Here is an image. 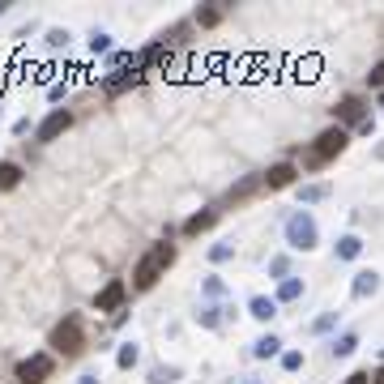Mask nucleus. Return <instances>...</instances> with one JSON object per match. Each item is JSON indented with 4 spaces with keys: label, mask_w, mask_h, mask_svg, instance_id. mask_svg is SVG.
I'll use <instances>...</instances> for the list:
<instances>
[{
    "label": "nucleus",
    "mask_w": 384,
    "mask_h": 384,
    "mask_svg": "<svg viewBox=\"0 0 384 384\" xmlns=\"http://www.w3.org/2000/svg\"><path fill=\"white\" fill-rule=\"evenodd\" d=\"M176 256H180V252H176V243H167V239L154 243V248H150L141 261H137V269H132V291H141V295L154 291V282H158V277H162L171 265H176Z\"/></svg>",
    "instance_id": "f257e3e1"
},
{
    "label": "nucleus",
    "mask_w": 384,
    "mask_h": 384,
    "mask_svg": "<svg viewBox=\"0 0 384 384\" xmlns=\"http://www.w3.org/2000/svg\"><path fill=\"white\" fill-rule=\"evenodd\" d=\"M346 146H351V128L329 124V128L316 137V141L303 150V171H321V167H329L337 154H346Z\"/></svg>",
    "instance_id": "f03ea898"
},
{
    "label": "nucleus",
    "mask_w": 384,
    "mask_h": 384,
    "mask_svg": "<svg viewBox=\"0 0 384 384\" xmlns=\"http://www.w3.org/2000/svg\"><path fill=\"white\" fill-rule=\"evenodd\" d=\"M282 239H286L291 252H312L321 243V226H316V218H312L307 209H295V214L286 218V226H282Z\"/></svg>",
    "instance_id": "7ed1b4c3"
},
{
    "label": "nucleus",
    "mask_w": 384,
    "mask_h": 384,
    "mask_svg": "<svg viewBox=\"0 0 384 384\" xmlns=\"http://www.w3.org/2000/svg\"><path fill=\"white\" fill-rule=\"evenodd\" d=\"M47 346H52V355L77 359V355L86 351V329H82V316H64V321L47 333Z\"/></svg>",
    "instance_id": "20e7f679"
},
{
    "label": "nucleus",
    "mask_w": 384,
    "mask_h": 384,
    "mask_svg": "<svg viewBox=\"0 0 384 384\" xmlns=\"http://www.w3.org/2000/svg\"><path fill=\"white\" fill-rule=\"evenodd\" d=\"M68 128H73V112L56 107V112H47L39 124H34V141H39V146H52V141H60Z\"/></svg>",
    "instance_id": "39448f33"
},
{
    "label": "nucleus",
    "mask_w": 384,
    "mask_h": 384,
    "mask_svg": "<svg viewBox=\"0 0 384 384\" xmlns=\"http://www.w3.org/2000/svg\"><path fill=\"white\" fill-rule=\"evenodd\" d=\"M367 116H371V112H367V98H363V94H346V98H337V107H333V124L351 128V132H355Z\"/></svg>",
    "instance_id": "423d86ee"
},
{
    "label": "nucleus",
    "mask_w": 384,
    "mask_h": 384,
    "mask_svg": "<svg viewBox=\"0 0 384 384\" xmlns=\"http://www.w3.org/2000/svg\"><path fill=\"white\" fill-rule=\"evenodd\" d=\"M52 367H56V359H52L47 351H39V355H30V359H22V363L13 367V380H17V384H43V380L52 376Z\"/></svg>",
    "instance_id": "0eeeda50"
},
{
    "label": "nucleus",
    "mask_w": 384,
    "mask_h": 384,
    "mask_svg": "<svg viewBox=\"0 0 384 384\" xmlns=\"http://www.w3.org/2000/svg\"><path fill=\"white\" fill-rule=\"evenodd\" d=\"M124 299H128V286L120 282V277H112V282L94 295V312H120V307H124Z\"/></svg>",
    "instance_id": "6e6552de"
},
{
    "label": "nucleus",
    "mask_w": 384,
    "mask_h": 384,
    "mask_svg": "<svg viewBox=\"0 0 384 384\" xmlns=\"http://www.w3.org/2000/svg\"><path fill=\"white\" fill-rule=\"evenodd\" d=\"M261 180H265V188H269V192H282V188H291V184L299 180V167H295V162H273Z\"/></svg>",
    "instance_id": "1a4fd4ad"
},
{
    "label": "nucleus",
    "mask_w": 384,
    "mask_h": 384,
    "mask_svg": "<svg viewBox=\"0 0 384 384\" xmlns=\"http://www.w3.org/2000/svg\"><path fill=\"white\" fill-rule=\"evenodd\" d=\"M154 64H171V47L162 43V39H154L150 47H141V52H137V73H146V68H154Z\"/></svg>",
    "instance_id": "9d476101"
},
{
    "label": "nucleus",
    "mask_w": 384,
    "mask_h": 384,
    "mask_svg": "<svg viewBox=\"0 0 384 384\" xmlns=\"http://www.w3.org/2000/svg\"><path fill=\"white\" fill-rule=\"evenodd\" d=\"M380 295V273L376 269H359L351 282V299H376Z\"/></svg>",
    "instance_id": "9b49d317"
},
{
    "label": "nucleus",
    "mask_w": 384,
    "mask_h": 384,
    "mask_svg": "<svg viewBox=\"0 0 384 384\" xmlns=\"http://www.w3.org/2000/svg\"><path fill=\"white\" fill-rule=\"evenodd\" d=\"M214 222H218V209H214V205H209V209H197V214H192V218H188V222H184L180 231H184L188 239H197V235H205V231H209V226H214Z\"/></svg>",
    "instance_id": "f8f14e48"
},
{
    "label": "nucleus",
    "mask_w": 384,
    "mask_h": 384,
    "mask_svg": "<svg viewBox=\"0 0 384 384\" xmlns=\"http://www.w3.org/2000/svg\"><path fill=\"white\" fill-rule=\"evenodd\" d=\"M248 316L261 321V325H269V321L277 316V299H273V295H252V299H248Z\"/></svg>",
    "instance_id": "ddd939ff"
},
{
    "label": "nucleus",
    "mask_w": 384,
    "mask_h": 384,
    "mask_svg": "<svg viewBox=\"0 0 384 384\" xmlns=\"http://www.w3.org/2000/svg\"><path fill=\"white\" fill-rule=\"evenodd\" d=\"M137 82H141V73H137V68H128V73H107V77H102V90H107V94L116 98V94L132 90Z\"/></svg>",
    "instance_id": "4468645a"
},
{
    "label": "nucleus",
    "mask_w": 384,
    "mask_h": 384,
    "mask_svg": "<svg viewBox=\"0 0 384 384\" xmlns=\"http://www.w3.org/2000/svg\"><path fill=\"white\" fill-rule=\"evenodd\" d=\"M261 188H265V180H261V176H243L239 184H231V188H226V205L248 201V197H252V192H261Z\"/></svg>",
    "instance_id": "2eb2a0df"
},
{
    "label": "nucleus",
    "mask_w": 384,
    "mask_h": 384,
    "mask_svg": "<svg viewBox=\"0 0 384 384\" xmlns=\"http://www.w3.org/2000/svg\"><path fill=\"white\" fill-rule=\"evenodd\" d=\"M252 359H282V337L277 333H265L252 341Z\"/></svg>",
    "instance_id": "dca6fc26"
},
{
    "label": "nucleus",
    "mask_w": 384,
    "mask_h": 384,
    "mask_svg": "<svg viewBox=\"0 0 384 384\" xmlns=\"http://www.w3.org/2000/svg\"><path fill=\"white\" fill-rule=\"evenodd\" d=\"M299 209H307V205H321L325 197H329V184L325 180H312V184H299Z\"/></svg>",
    "instance_id": "f3484780"
},
{
    "label": "nucleus",
    "mask_w": 384,
    "mask_h": 384,
    "mask_svg": "<svg viewBox=\"0 0 384 384\" xmlns=\"http://www.w3.org/2000/svg\"><path fill=\"white\" fill-rule=\"evenodd\" d=\"M359 252H363V239H359V235H341V239L333 243V256H337V261H359Z\"/></svg>",
    "instance_id": "a211bd4d"
},
{
    "label": "nucleus",
    "mask_w": 384,
    "mask_h": 384,
    "mask_svg": "<svg viewBox=\"0 0 384 384\" xmlns=\"http://www.w3.org/2000/svg\"><path fill=\"white\" fill-rule=\"evenodd\" d=\"M222 312H226L222 303H201V312H192V321H197L201 329H218V325H222Z\"/></svg>",
    "instance_id": "6ab92c4d"
},
{
    "label": "nucleus",
    "mask_w": 384,
    "mask_h": 384,
    "mask_svg": "<svg viewBox=\"0 0 384 384\" xmlns=\"http://www.w3.org/2000/svg\"><path fill=\"white\" fill-rule=\"evenodd\" d=\"M137 363H141V346H137V341H120V351H116V367H120V371H132Z\"/></svg>",
    "instance_id": "aec40b11"
},
{
    "label": "nucleus",
    "mask_w": 384,
    "mask_h": 384,
    "mask_svg": "<svg viewBox=\"0 0 384 384\" xmlns=\"http://www.w3.org/2000/svg\"><path fill=\"white\" fill-rule=\"evenodd\" d=\"M303 291H307L303 277H286V282H277V295H273V299H277V303H299Z\"/></svg>",
    "instance_id": "412c9836"
},
{
    "label": "nucleus",
    "mask_w": 384,
    "mask_h": 384,
    "mask_svg": "<svg viewBox=\"0 0 384 384\" xmlns=\"http://www.w3.org/2000/svg\"><path fill=\"white\" fill-rule=\"evenodd\" d=\"M333 359H351L355 351H359V333H341V337H333Z\"/></svg>",
    "instance_id": "4be33fe9"
},
{
    "label": "nucleus",
    "mask_w": 384,
    "mask_h": 384,
    "mask_svg": "<svg viewBox=\"0 0 384 384\" xmlns=\"http://www.w3.org/2000/svg\"><path fill=\"white\" fill-rule=\"evenodd\" d=\"M22 176H26V171L17 162H0V192H13L22 184Z\"/></svg>",
    "instance_id": "5701e85b"
},
{
    "label": "nucleus",
    "mask_w": 384,
    "mask_h": 384,
    "mask_svg": "<svg viewBox=\"0 0 384 384\" xmlns=\"http://www.w3.org/2000/svg\"><path fill=\"white\" fill-rule=\"evenodd\" d=\"M222 5H226V0H214V5L197 9V17H192V22H197V26H205V30H209V26H218V22H222Z\"/></svg>",
    "instance_id": "b1692460"
},
{
    "label": "nucleus",
    "mask_w": 384,
    "mask_h": 384,
    "mask_svg": "<svg viewBox=\"0 0 384 384\" xmlns=\"http://www.w3.org/2000/svg\"><path fill=\"white\" fill-rule=\"evenodd\" d=\"M201 295H205L209 303H218V299H226V282H222L218 273H209L205 282H201Z\"/></svg>",
    "instance_id": "393cba45"
},
{
    "label": "nucleus",
    "mask_w": 384,
    "mask_h": 384,
    "mask_svg": "<svg viewBox=\"0 0 384 384\" xmlns=\"http://www.w3.org/2000/svg\"><path fill=\"white\" fill-rule=\"evenodd\" d=\"M222 261H235V239H218L209 248V265H222Z\"/></svg>",
    "instance_id": "a878e982"
},
{
    "label": "nucleus",
    "mask_w": 384,
    "mask_h": 384,
    "mask_svg": "<svg viewBox=\"0 0 384 384\" xmlns=\"http://www.w3.org/2000/svg\"><path fill=\"white\" fill-rule=\"evenodd\" d=\"M269 277H273V282H286V277H291V256L282 252V256H269Z\"/></svg>",
    "instance_id": "bb28decb"
},
{
    "label": "nucleus",
    "mask_w": 384,
    "mask_h": 384,
    "mask_svg": "<svg viewBox=\"0 0 384 384\" xmlns=\"http://www.w3.org/2000/svg\"><path fill=\"white\" fill-rule=\"evenodd\" d=\"M337 316H341V312H321V316L307 325V333H316V337H321V333H329V329L337 325Z\"/></svg>",
    "instance_id": "cd10ccee"
},
{
    "label": "nucleus",
    "mask_w": 384,
    "mask_h": 384,
    "mask_svg": "<svg viewBox=\"0 0 384 384\" xmlns=\"http://www.w3.org/2000/svg\"><path fill=\"white\" fill-rule=\"evenodd\" d=\"M90 52H94V56H112V34H107V30H94V34H90Z\"/></svg>",
    "instance_id": "c85d7f7f"
},
{
    "label": "nucleus",
    "mask_w": 384,
    "mask_h": 384,
    "mask_svg": "<svg viewBox=\"0 0 384 384\" xmlns=\"http://www.w3.org/2000/svg\"><path fill=\"white\" fill-rule=\"evenodd\" d=\"M180 376H184L180 367H154V371H150V384H176Z\"/></svg>",
    "instance_id": "c756f323"
},
{
    "label": "nucleus",
    "mask_w": 384,
    "mask_h": 384,
    "mask_svg": "<svg viewBox=\"0 0 384 384\" xmlns=\"http://www.w3.org/2000/svg\"><path fill=\"white\" fill-rule=\"evenodd\" d=\"M73 43V34H68L64 26H56V30H47V47H68Z\"/></svg>",
    "instance_id": "7c9ffc66"
},
{
    "label": "nucleus",
    "mask_w": 384,
    "mask_h": 384,
    "mask_svg": "<svg viewBox=\"0 0 384 384\" xmlns=\"http://www.w3.org/2000/svg\"><path fill=\"white\" fill-rule=\"evenodd\" d=\"M303 367V351H282V371H299Z\"/></svg>",
    "instance_id": "2f4dec72"
},
{
    "label": "nucleus",
    "mask_w": 384,
    "mask_h": 384,
    "mask_svg": "<svg viewBox=\"0 0 384 384\" xmlns=\"http://www.w3.org/2000/svg\"><path fill=\"white\" fill-rule=\"evenodd\" d=\"M367 86H371V90H384V60H380V64H371V73H367Z\"/></svg>",
    "instance_id": "473e14b6"
},
{
    "label": "nucleus",
    "mask_w": 384,
    "mask_h": 384,
    "mask_svg": "<svg viewBox=\"0 0 384 384\" xmlns=\"http://www.w3.org/2000/svg\"><path fill=\"white\" fill-rule=\"evenodd\" d=\"M64 94H68V86H64V82H56V86H47V98H52V102H64Z\"/></svg>",
    "instance_id": "72a5a7b5"
},
{
    "label": "nucleus",
    "mask_w": 384,
    "mask_h": 384,
    "mask_svg": "<svg viewBox=\"0 0 384 384\" xmlns=\"http://www.w3.org/2000/svg\"><path fill=\"white\" fill-rule=\"evenodd\" d=\"M355 132H359V137H371V132H376V116H367V120H363Z\"/></svg>",
    "instance_id": "f704fd0d"
},
{
    "label": "nucleus",
    "mask_w": 384,
    "mask_h": 384,
    "mask_svg": "<svg viewBox=\"0 0 384 384\" xmlns=\"http://www.w3.org/2000/svg\"><path fill=\"white\" fill-rule=\"evenodd\" d=\"M346 384H371V376L367 371H351V376H346Z\"/></svg>",
    "instance_id": "c9c22d12"
},
{
    "label": "nucleus",
    "mask_w": 384,
    "mask_h": 384,
    "mask_svg": "<svg viewBox=\"0 0 384 384\" xmlns=\"http://www.w3.org/2000/svg\"><path fill=\"white\" fill-rule=\"evenodd\" d=\"M77 384H102V376H98V371H82Z\"/></svg>",
    "instance_id": "e433bc0d"
},
{
    "label": "nucleus",
    "mask_w": 384,
    "mask_h": 384,
    "mask_svg": "<svg viewBox=\"0 0 384 384\" xmlns=\"http://www.w3.org/2000/svg\"><path fill=\"white\" fill-rule=\"evenodd\" d=\"M13 132H17V137H26V132H30V116H22V120L13 124Z\"/></svg>",
    "instance_id": "4c0bfd02"
},
{
    "label": "nucleus",
    "mask_w": 384,
    "mask_h": 384,
    "mask_svg": "<svg viewBox=\"0 0 384 384\" xmlns=\"http://www.w3.org/2000/svg\"><path fill=\"white\" fill-rule=\"evenodd\" d=\"M9 9H13V5H9V0H0V17H5V13H9Z\"/></svg>",
    "instance_id": "58836bf2"
},
{
    "label": "nucleus",
    "mask_w": 384,
    "mask_h": 384,
    "mask_svg": "<svg viewBox=\"0 0 384 384\" xmlns=\"http://www.w3.org/2000/svg\"><path fill=\"white\" fill-rule=\"evenodd\" d=\"M371 154H376V158H380V162H384V141H380V146H376V150H371Z\"/></svg>",
    "instance_id": "ea45409f"
},
{
    "label": "nucleus",
    "mask_w": 384,
    "mask_h": 384,
    "mask_svg": "<svg viewBox=\"0 0 384 384\" xmlns=\"http://www.w3.org/2000/svg\"><path fill=\"white\" fill-rule=\"evenodd\" d=\"M371 384H384V367H380V371H376V376H371Z\"/></svg>",
    "instance_id": "a19ab883"
},
{
    "label": "nucleus",
    "mask_w": 384,
    "mask_h": 384,
    "mask_svg": "<svg viewBox=\"0 0 384 384\" xmlns=\"http://www.w3.org/2000/svg\"><path fill=\"white\" fill-rule=\"evenodd\" d=\"M376 102H380V107H384V90H376Z\"/></svg>",
    "instance_id": "79ce46f5"
},
{
    "label": "nucleus",
    "mask_w": 384,
    "mask_h": 384,
    "mask_svg": "<svg viewBox=\"0 0 384 384\" xmlns=\"http://www.w3.org/2000/svg\"><path fill=\"white\" fill-rule=\"evenodd\" d=\"M243 384H265V380H243Z\"/></svg>",
    "instance_id": "37998d69"
}]
</instances>
